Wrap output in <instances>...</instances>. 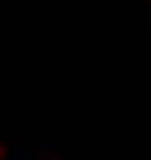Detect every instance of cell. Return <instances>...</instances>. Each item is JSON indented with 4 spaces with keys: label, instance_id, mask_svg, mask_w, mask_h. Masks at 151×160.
Returning <instances> with one entry per match:
<instances>
[{
    "label": "cell",
    "instance_id": "cell-1",
    "mask_svg": "<svg viewBox=\"0 0 151 160\" xmlns=\"http://www.w3.org/2000/svg\"><path fill=\"white\" fill-rule=\"evenodd\" d=\"M3 152H6V149H3V143H0V158H3Z\"/></svg>",
    "mask_w": 151,
    "mask_h": 160
}]
</instances>
